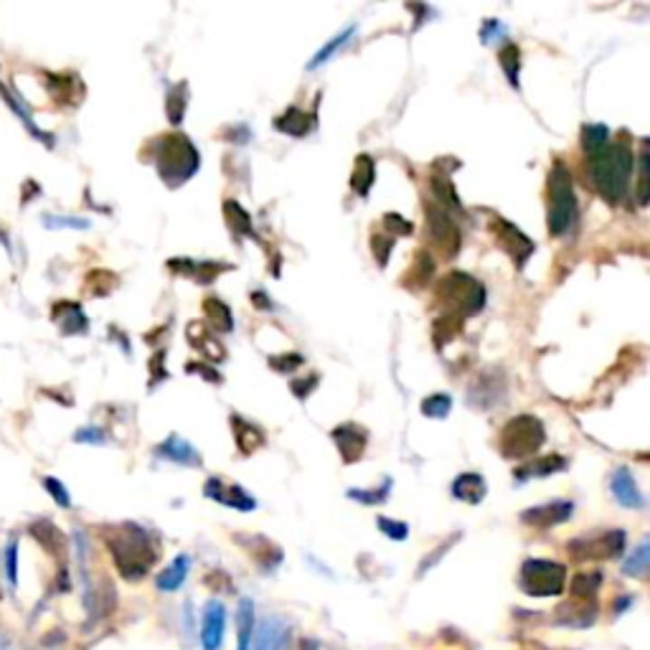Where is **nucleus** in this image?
Returning <instances> with one entry per match:
<instances>
[{"mask_svg": "<svg viewBox=\"0 0 650 650\" xmlns=\"http://www.w3.org/2000/svg\"><path fill=\"white\" fill-rule=\"evenodd\" d=\"M633 153L627 143H608L598 153L587 155L589 181L608 203H620L627 193V181L633 173Z\"/></svg>", "mask_w": 650, "mask_h": 650, "instance_id": "1", "label": "nucleus"}, {"mask_svg": "<svg viewBox=\"0 0 650 650\" xmlns=\"http://www.w3.org/2000/svg\"><path fill=\"white\" fill-rule=\"evenodd\" d=\"M107 546L112 551V559H115L120 574L130 582L143 579L158 559V549L153 544L150 533L137 523L115 526L107 533Z\"/></svg>", "mask_w": 650, "mask_h": 650, "instance_id": "2", "label": "nucleus"}, {"mask_svg": "<svg viewBox=\"0 0 650 650\" xmlns=\"http://www.w3.org/2000/svg\"><path fill=\"white\" fill-rule=\"evenodd\" d=\"M199 150L188 140L186 135L168 133L158 137L155 146V165L160 178L171 188L186 184L193 173L199 171Z\"/></svg>", "mask_w": 650, "mask_h": 650, "instance_id": "3", "label": "nucleus"}, {"mask_svg": "<svg viewBox=\"0 0 650 650\" xmlns=\"http://www.w3.org/2000/svg\"><path fill=\"white\" fill-rule=\"evenodd\" d=\"M438 306L445 307V316L452 318H470L478 316L485 306V287L478 279L465 275V272H450L439 279L438 295H435Z\"/></svg>", "mask_w": 650, "mask_h": 650, "instance_id": "4", "label": "nucleus"}, {"mask_svg": "<svg viewBox=\"0 0 650 650\" xmlns=\"http://www.w3.org/2000/svg\"><path fill=\"white\" fill-rule=\"evenodd\" d=\"M577 196H574V186H571L570 168L557 160L549 171V231L554 237L567 234L574 221H577Z\"/></svg>", "mask_w": 650, "mask_h": 650, "instance_id": "5", "label": "nucleus"}, {"mask_svg": "<svg viewBox=\"0 0 650 650\" xmlns=\"http://www.w3.org/2000/svg\"><path fill=\"white\" fill-rule=\"evenodd\" d=\"M546 429L542 419H536L533 414H518L513 419H508L498 435V447L501 455L508 460H523L529 455H536L539 447L544 445Z\"/></svg>", "mask_w": 650, "mask_h": 650, "instance_id": "6", "label": "nucleus"}, {"mask_svg": "<svg viewBox=\"0 0 650 650\" xmlns=\"http://www.w3.org/2000/svg\"><path fill=\"white\" fill-rule=\"evenodd\" d=\"M567 570L549 559H526L521 567V589L531 598H557L564 592Z\"/></svg>", "mask_w": 650, "mask_h": 650, "instance_id": "7", "label": "nucleus"}, {"mask_svg": "<svg viewBox=\"0 0 650 650\" xmlns=\"http://www.w3.org/2000/svg\"><path fill=\"white\" fill-rule=\"evenodd\" d=\"M567 551L574 561H605V559H617L625 551V531L610 529L592 533V536H579L567 544Z\"/></svg>", "mask_w": 650, "mask_h": 650, "instance_id": "8", "label": "nucleus"}, {"mask_svg": "<svg viewBox=\"0 0 650 650\" xmlns=\"http://www.w3.org/2000/svg\"><path fill=\"white\" fill-rule=\"evenodd\" d=\"M425 216H427V237L439 250L442 257L452 259L455 254L460 252V226L455 224L447 209H442L438 203H425Z\"/></svg>", "mask_w": 650, "mask_h": 650, "instance_id": "9", "label": "nucleus"}, {"mask_svg": "<svg viewBox=\"0 0 650 650\" xmlns=\"http://www.w3.org/2000/svg\"><path fill=\"white\" fill-rule=\"evenodd\" d=\"M491 229L495 241L504 247V252H508V257L516 262V267L526 265V259L533 254V241H531L516 224H511V221H505V219H495Z\"/></svg>", "mask_w": 650, "mask_h": 650, "instance_id": "10", "label": "nucleus"}, {"mask_svg": "<svg viewBox=\"0 0 650 650\" xmlns=\"http://www.w3.org/2000/svg\"><path fill=\"white\" fill-rule=\"evenodd\" d=\"M571 513H574V505L570 501H551V504L533 505L529 511H523L521 521L533 529H551L557 523H564Z\"/></svg>", "mask_w": 650, "mask_h": 650, "instance_id": "11", "label": "nucleus"}, {"mask_svg": "<svg viewBox=\"0 0 650 650\" xmlns=\"http://www.w3.org/2000/svg\"><path fill=\"white\" fill-rule=\"evenodd\" d=\"M333 442L341 452L344 463H359L369 445V435L359 425H341L333 429Z\"/></svg>", "mask_w": 650, "mask_h": 650, "instance_id": "12", "label": "nucleus"}, {"mask_svg": "<svg viewBox=\"0 0 650 650\" xmlns=\"http://www.w3.org/2000/svg\"><path fill=\"white\" fill-rule=\"evenodd\" d=\"M226 627V610L221 602H209L203 610V625H201V645L203 650H219L224 640Z\"/></svg>", "mask_w": 650, "mask_h": 650, "instance_id": "13", "label": "nucleus"}, {"mask_svg": "<svg viewBox=\"0 0 650 650\" xmlns=\"http://www.w3.org/2000/svg\"><path fill=\"white\" fill-rule=\"evenodd\" d=\"M203 493L213 498L216 504H224L229 508H237V511H254V498L250 493L240 488V485H226L224 480L219 478H209Z\"/></svg>", "mask_w": 650, "mask_h": 650, "instance_id": "14", "label": "nucleus"}, {"mask_svg": "<svg viewBox=\"0 0 650 650\" xmlns=\"http://www.w3.org/2000/svg\"><path fill=\"white\" fill-rule=\"evenodd\" d=\"M610 488L612 495L617 498V504L623 508H643L645 505V498H643V493L637 491V483L630 473V467H617L612 473Z\"/></svg>", "mask_w": 650, "mask_h": 650, "instance_id": "15", "label": "nucleus"}, {"mask_svg": "<svg viewBox=\"0 0 650 650\" xmlns=\"http://www.w3.org/2000/svg\"><path fill=\"white\" fill-rule=\"evenodd\" d=\"M155 452H158L160 457H165V460H171L175 465H184V467H199L201 465V455L196 452V447H191V442L178 438V435H171L163 445H158Z\"/></svg>", "mask_w": 650, "mask_h": 650, "instance_id": "16", "label": "nucleus"}, {"mask_svg": "<svg viewBox=\"0 0 650 650\" xmlns=\"http://www.w3.org/2000/svg\"><path fill=\"white\" fill-rule=\"evenodd\" d=\"M313 125H316V118L307 115L306 109H300V107H287L285 115H279L278 120H275V130H279V133L285 135H292V137H306V135L313 130Z\"/></svg>", "mask_w": 650, "mask_h": 650, "instance_id": "17", "label": "nucleus"}, {"mask_svg": "<svg viewBox=\"0 0 650 650\" xmlns=\"http://www.w3.org/2000/svg\"><path fill=\"white\" fill-rule=\"evenodd\" d=\"M485 493H488V485H485V478L478 473H463L452 483V495L470 505L480 504L485 498Z\"/></svg>", "mask_w": 650, "mask_h": 650, "instance_id": "18", "label": "nucleus"}, {"mask_svg": "<svg viewBox=\"0 0 650 650\" xmlns=\"http://www.w3.org/2000/svg\"><path fill=\"white\" fill-rule=\"evenodd\" d=\"M188 341H191V345H193L196 351H201L206 359H224V348H221V344L216 341V335H213L203 323H191V325H188Z\"/></svg>", "mask_w": 650, "mask_h": 650, "instance_id": "19", "label": "nucleus"}, {"mask_svg": "<svg viewBox=\"0 0 650 650\" xmlns=\"http://www.w3.org/2000/svg\"><path fill=\"white\" fill-rule=\"evenodd\" d=\"M231 427H234V438H237V447H240L241 455H252L254 450L265 447L267 438L259 427L244 422V419L237 417V414L231 417Z\"/></svg>", "mask_w": 650, "mask_h": 650, "instance_id": "20", "label": "nucleus"}, {"mask_svg": "<svg viewBox=\"0 0 650 650\" xmlns=\"http://www.w3.org/2000/svg\"><path fill=\"white\" fill-rule=\"evenodd\" d=\"M564 467H567V457H561V455H549V457H539V460H533V463L518 467L516 478L518 480L546 478V476L561 473Z\"/></svg>", "mask_w": 650, "mask_h": 650, "instance_id": "21", "label": "nucleus"}, {"mask_svg": "<svg viewBox=\"0 0 650 650\" xmlns=\"http://www.w3.org/2000/svg\"><path fill=\"white\" fill-rule=\"evenodd\" d=\"M373 178H376L373 158L366 155V153H361L359 158H356V165H353V173H351V188L359 193L361 199H366L373 186Z\"/></svg>", "mask_w": 650, "mask_h": 650, "instance_id": "22", "label": "nucleus"}, {"mask_svg": "<svg viewBox=\"0 0 650 650\" xmlns=\"http://www.w3.org/2000/svg\"><path fill=\"white\" fill-rule=\"evenodd\" d=\"M188 570H191V557H188V554H178V557L173 559L171 567H165V570L160 571L158 589H163V592H175L181 584L186 582Z\"/></svg>", "mask_w": 650, "mask_h": 650, "instance_id": "23", "label": "nucleus"}, {"mask_svg": "<svg viewBox=\"0 0 650 650\" xmlns=\"http://www.w3.org/2000/svg\"><path fill=\"white\" fill-rule=\"evenodd\" d=\"M52 316L64 333L87 331V318H84V313L77 303H56Z\"/></svg>", "mask_w": 650, "mask_h": 650, "instance_id": "24", "label": "nucleus"}, {"mask_svg": "<svg viewBox=\"0 0 650 650\" xmlns=\"http://www.w3.org/2000/svg\"><path fill=\"white\" fill-rule=\"evenodd\" d=\"M203 316H206V325L213 328V331L229 333L234 328L231 310H229L221 300H216V297H206V300H203Z\"/></svg>", "mask_w": 650, "mask_h": 650, "instance_id": "25", "label": "nucleus"}, {"mask_svg": "<svg viewBox=\"0 0 650 650\" xmlns=\"http://www.w3.org/2000/svg\"><path fill=\"white\" fill-rule=\"evenodd\" d=\"M254 650H287V627L275 620L262 625Z\"/></svg>", "mask_w": 650, "mask_h": 650, "instance_id": "26", "label": "nucleus"}, {"mask_svg": "<svg viewBox=\"0 0 650 650\" xmlns=\"http://www.w3.org/2000/svg\"><path fill=\"white\" fill-rule=\"evenodd\" d=\"M224 219L226 224L231 226L237 234H241V237H252V240L257 237L252 226V216L244 212V206H240L234 199L224 201Z\"/></svg>", "mask_w": 650, "mask_h": 650, "instance_id": "27", "label": "nucleus"}, {"mask_svg": "<svg viewBox=\"0 0 650 650\" xmlns=\"http://www.w3.org/2000/svg\"><path fill=\"white\" fill-rule=\"evenodd\" d=\"M353 33H356V24H351V26L344 28V31H341L338 36H333L331 41H325V46H323V49H320V52L316 53V56H313V61H310V69H318V67H323V64H328L333 56L338 53V49H344L345 43L351 41V36H353Z\"/></svg>", "mask_w": 650, "mask_h": 650, "instance_id": "28", "label": "nucleus"}, {"mask_svg": "<svg viewBox=\"0 0 650 650\" xmlns=\"http://www.w3.org/2000/svg\"><path fill=\"white\" fill-rule=\"evenodd\" d=\"M31 533H33V536H36L41 544L46 546L52 554H64V546H67V542H64L61 531L56 529L53 523H49V521H39V523H33V526H31Z\"/></svg>", "mask_w": 650, "mask_h": 650, "instance_id": "29", "label": "nucleus"}, {"mask_svg": "<svg viewBox=\"0 0 650 650\" xmlns=\"http://www.w3.org/2000/svg\"><path fill=\"white\" fill-rule=\"evenodd\" d=\"M432 275H435V259H432V254L419 250L417 257H414V267L410 269V275L404 278V282H410L411 287H422V285L429 282Z\"/></svg>", "mask_w": 650, "mask_h": 650, "instance_id": "30", "label": "nucleus"}, {"mask_svg": "<svg viewBox=\"0 0 650 650\" xmlns=\"http://www.w3.org/2000/svg\"><path fill=\"white\" fill-rule=\"evenodd\" d=\"M498 59H501V67H504V74L505 80L511 81V87L518 89L521 87V52H518L516 43H504V49L498 53Z\"/></svg>", "mask_w": 650, "mask_h": 650, "instance_id": "31", "label": "nucleus"}, {"mask_svg": "<svg viewBox=\"0 0 650 650\" xmlns=\"http://www.w3.org/2000/svg\"><path fill=\"white\" fill-rule=\"evenodd\" d=\"M49 89L53 92V97L61 102V105H74V99H77V94L74 89H80V80L77 77H71V74H52L49 77Z\"/></svg>", "mask_w": 650, "mask_h": 650, "instance_id": "32", "label": "nucleus"}, {"mask_svg": "<svg viewBox=\"0 0 650 650\" xmlns=\"http://www.w3.org/2000/svg\"><path fill=\"white\" fill-rule=\"evenodd\" d=\"M186 97H188L186 81H184V84H175L171 92H168L165 112H168V120H171V125H181V122H184V118H186Z\"/></svg>", "mask_w": 650, "mask_h": 650, "instance_id": "33", "label": "nucleus"}, {"mask_svg": "<svg viewBox=\"0 0 650 650\" xmlns=\"http://www.w3.org/2000/svg\"><path fill=\"white\" fill-rule=\"evenodd\" d=\"M0 94H3V99H5V105L11 107V109H15V115H18V118L24 120V125H26V127H28V130H31V133L36 135V137H41V140H43L46 146H53V137H52V135H43V133H41L39 127H36V122H33V118L28 115L26 107L21 105V99H18V97H15L14 92H8V89H5V87L0 84Z\"/></svg>", "mask_w": 650, "mask_h": 650, "instance_id": "34", "label": "nucleus"}, {"mask_svg": "<svg viewBox=\"0 0 650 650\" xmlns=\"http://www.w3.org/2000/svg\"><path fill=\"white\" fill-rule=\"evenodd\" d=\"M648 564H650V544L648 542H640V544L636 546V551L625 559L623 571L627 577H645Z\"/></svg>", "mask_w": 650, "mask_h": 650, "instance_id": "35", "label": "nucleus"}, {"mask_svg": "<svg viewBox=\"0 0 650 650\" xmlns=\"http://www.w3.org/2000/svg\"><path fill=\"white\" fill-rule=\"evenodd\" d=\"M610 143V130L605 125H584L582 130V147L584 155H592L598 153L599 147H605Z\"/></svg>", "mask_w": 650, "mask_h": 650, "instance_id": "36", "label": "nucleus"}, {"mask_svg": "<svg viewBox=\"0 0 650 650\" xmlns=\"http://www.w3.org/2000/svg\"><path fill=\"white\" fill-rule=\"evenodd\" d=\"M254 630V605L252 599H241L240 605V645L237 650H250Z\"/></svg>", "mask_w": 650, "mask_h": 650, "instance_id": "37", "label": "nucleus"}, {"mask_svg": "<svg viewBox=\"0 0 650 650\" xmlns=\"http://www.w3.org/2000/svg\"><path fill=\"white\" fill-rule=\"evenodd\" d=\"M460 328H463V320L452 318V316H442V318L435 320V325H432V335H435V344H438V348H442L445 344H450L452 338L460 333Z\"/></svg>", "mask_w": 650, "mask_h": 650, "instance_id": "38", "label": "nucleus"}, {"mask_svg": "<svg viewBox=\"0 0 650 650\" xmlns=\"http://www.w3.org/2000/svg\"><path fill=\"white\" fill-rule=\"evenodd\" d=\"M599 571H592V574H577L571 579V595L577 599H595L599 587Z\"/></svg>", "mask_w": 650, "mask_h": 650, "instance_id": "39", "label": "nucleus"}, {"mask_svg": "<svg viewBox=\"0 0 650 650\" xmlns=\"http://www.w3.org/2000/svg\"><path fill=\"white\" fill-rule=\"evenodd\" d=\"M432 191H435V196H438L442 206L460 209V196H457V191H455L447 175H432Z\"/></svg>", "mask_w": 650, "mask_h": 650, "instance_id": "40", "label": "nucleus"}, {"mask_svg": "<svg viewBox=\"0 0 650 650\" xmlns=\"http://www.w3.org/2000/svg\"><path fill=\"white\" fill-rule=\"evenodd\" d=\"M648 143L643 140V146H640V158H637V193L636 199L640 206H645L648 203Z\"/></svg>", "mask_w": 650, "mask_h": 650, "instance_id": "41", "label": "nucleus"}, {"mask_svg": "<svg viewBox=\"0 0 650 650\" xmlns=\"http://www.w3.org/2000/svg\"><path fill=\"white\" fill-rule=\"evenodd\" d=\"M452 410V399L447 394H432L422 401V414L432 419H445Z\"/></svg>", "mask_w": 650, "mask_h": 650, "instance_id": "42", "label": "nucleus"}, {"mask_svg": "<svg viewBox=\"0 0 650 650\" xmlns=\"http://www.w3.org/2000/svg\"><path fill=\"white\" fill-rule=\"evenodd\" d=\"M391 250H394V237L373 234V237H372V252H373V257H376L379 267H386L389 257H391Z\"/></svg>", "mask_w": 650, "mask_h": 650, "instance_id": "43", "label": "nucleus"}, {"mask_svg": "<svg viewBox=\"0 0 650 650\" xmlns=\"http://www.w3.org/2000/svg\"><path fill=\"white\" fill-rule=\"evenodd\" d=\"M389 485H391V480H386L379 491H348V498H353V501H359V504H366V505L384 504L386 495H389Z\"/></svg>", "mask_w": 650, "mask_h": 650, "instance_id": "44", "label": "nucleus"}, {"mask_svg": "<svg viewBox=\"0 0 650 650\" xmlns=\"http://www.w3.org/2000/svg\"><path fill=\"white\" fill-rule=\"evenodd\" d=\"M379 529L384 531L389 539H394V542H401V539L410 536V526H407V523L391 521V518H384V516H379Z\"/></svg>", "mask_w": 650, "mask_h": 650, "instance_id": "45", "label": "nucleus"}, {"mask_svg": "<svg viewBox=\"0 0 650 650\" xmlns=\"http://www.w3.org/2000/svg\"><path fill=\"white\" fill-rule=\"evenodd\" d=\"M269 363H272V369L275 372H295L297 366H303L306 361H303V356L300 353H285V356H272L269 359Z\"/></svg>", "mask_w": 650, "mask_h": 650, "instance_id": "46", "label": "nucleus"}, {"mask_svg": "<svg viewBox=\"0 0 650 650\" xmlns=\"http://www.w3.org/2000/svg\"><path fill=\"white\" fill-rule=\"evenodd\" d=\"M384 226L394 237H407V234H411V224L404 216H399V213H386Z\"/></svg>", "mask_w": 650, "mask_h": 650, "instance_id": "47", "label": "nucleus"}, {"mask_svg": "<svg viewBox=\"0 0 650 650\" xmlns=\"http://www.w3.org/2000/svg\"><path fill=\"white\" fill-rule=\"evenodd\" d=\"M43 485H46V491L52 493L53 501H56V504L61 505V508H69V505H71V498H69L67 488H64V485H61L59 480H56V478H46V480H43Z\"/></svg>", "mask_w": 650, "mask_h": 650, "instance_id": "48", "label": "nucleus"}, {"mask_svg": "<svg viewBox=\"0 0 650 650\" xmlns=\"http://www.w3.org/2000/svg\"><path fill=\"white\" fill-rule=\"evenodd\" d=\"M5 574H8V582L11 587L18 584V544L8 546V554H5Z\"/></svg>", "mask_w": 650, "mask_h": 650, "instance_id": "49", "label": "nucleus"}, {"mask_svg": "<svg viewBox=\"0 0 650 650\" xmlns=\"http://www.w3.org/2000/svg\"><path fill=\"white\" fill-rule=\"evenodd\" d=\"M43 221H46V226H71V229H87V226H89L87 219H59V216H46Z\"/></svg>", "mask_w": 650, "mask_h": 650, "instance_id": "50", "label": "nucleus"}, {"mask_svg": "<svg viewBox=\"0 0 650 650\" xmlns=\"http://www.w3.org/2000/svg\"><path fill=\"white\" fill-rule=\"evenodd\" d=\"M74 439H77V442H94V445H99V442H105V432L97 429V427H87V429H80Z\"/></svg>", "mask_w": 650, "mask_h": 650, "instance_id": "51", "label": "nucleus"}, {"mask_svg": "<svg viewBox=\"0 0 650 650\" xmlns=\"http://www.w3.org/2000/svg\"><path fill=\"white\" fill-rule=\"evenodd\" d=\"M495 33H504V26H501V24H498L495 18H491V21H485V24H483V31H480V39H483V41H485V43H488V41L495 39Z\"/></svg>", "mask_w": 650, "mask_h": 650, "instance_id": "52", "label": "nucleus"}, {"mask_svg": "<svg viewBox=\"0 0 650 650\" xmlns=\"http://www.w3.org/2000/svg\"><path fill=\"white\" fill-rule=\"evenodd\" d=\"M313 384H318V376H310L307 382H292V391H295L297 397L303 399V397H307V394H310L313 389H316Z\"/></svg>", "mask_w": 650, "mask_h": 650, "instance_id": "53", "label": "nucleus"}, {"mask_svg": "<svg viewBox=\"0 0 650 650\" xmlns=\"http://www.w3.org/2000/svg\"><path fill=\"white\" fill-rule=\"evenodd\" d=\"M163 361H165V353H155V359L150 361V369H153V373H155V376H153V384H155L158 379H165V369H160V363H163Z\"/></svg>", "mask_w": 650, "mask_h": 650, "instance_id": "54", "label": "nucleus"}]
</instances>
